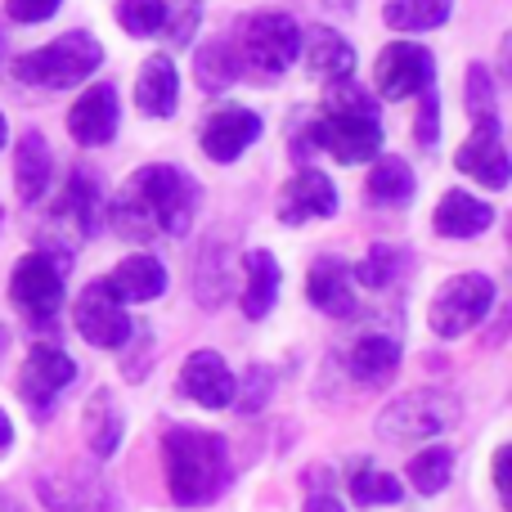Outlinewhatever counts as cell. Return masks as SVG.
<instances>
[{
	"label": "cell",
	"instance_id": "obj_5",
	"mask_svg": "<svg viewBox=\"0 0 512 512\" xmlns=\"http://www.w3.org/2000/svg\"><path fill=\"white\" fill-rule=\"evenodd\" d=\"M239 63L256 81H274L297 63L301 54V27L288 14H248L239 27Z\"/></svg>",
	"mask_w": 512,
	"mask_h": 512
},
{
	"label": "cell",
	"instance_id": "obj_46",
	"mask_svg": "<svg viewBox=\"0 0 512 512\" xmlns=\"http://www.w3.org/2000/svg\"><path fill=\"white\" fill-rule=\"evenodd\" d=\"M0 149H5V117H0Z\"/></svg>",
	"mask_w": 512,
	"mask_h": 512
},
{
	"label": "cell",
	"instance_id": "obj_43",
	"mask_svg": "<svg viewBox=\"0 0 512 512\" xmlns=\"http://www.w3.org/2000/svg\"><path fill=\"white\" fill-rule=\"evenodd\" d=\"M306 512H346V508L337 504L333 495H324V490H315V495L306 499Z\"/></svg>",
	"mask_w": 512,
	"mask_h": 512
},
{
	"label": "cell",
	"instance_id": "obj_21",
	"mask_svg": "<svg viewBox=\"0 0 512 512\" xmlns=\"http://www.w3.org/2000/svg\"><path fill=\"white\" fill-rule=\"evenodd\" d=\"M50 144H45L41 131H27L14 149V189L23 203H41L45 198V185H50Z\"/></svg>",
	"mask_w": 512,
	"mask_h": 512
},
{
	"label": "cell",
	"instance_id": "obj_11",
	"mask_svg": "<svg viewBox=\"0 0 512 512\" xmlns=\"http://www.w3.org/2000/svg\"><path fill=\"white\" fill-rule=\"evenodd\" d=\"M436 81V59L432 50L414 41H391L387 50L373 63V86L382 99H405V95H423Z\"/></svg>",
	"mask_w": 512,
	"mask_h": 512
},
{
	"label": "cell",
	"instance_id": "obj_1",
	"mask_svg": "<svg viewBox=\"0 0 512 512\" xmlns=\"http://www.w3.org/2000/svg\"><path fill=\"white\" fill-rule=\"evenodd\" d=\"M194 212H198L194 180H189L180 167L153 162V167H140L122 185V194H117L113 207H108V221H113L117 239L149 243L153 234H167V239L189 234Z\"/></svg>",
	"mask_w": 512,
	"mask_h": 512
},
{
	"label": "cell",
	"instance_id": "obj_35",
	"mask_svg": "<svg viewBox=\"0 0 512 512\" xmlns=\"http://www.w3.org/2000/svg\"><path fill=\"white\" fill-rule=\"evenodd\" d=\"M167 18H171L167 0H122V5H117V23L131 36L167 32Z\"/></svg>",
	"mask_w": 512,
	"mask_h": 512
},
{
	"label": "cell",
	"instance_id": "obj_39",
	"mask_svg": "<svg viewBox=\"0 0 512 512\" xmlns=\"http://www.w3.org/2000/svg\"><path fill=\"white\" fill-rule=\"evenodd\" d=\"M418 99H423V104H418V144H423V149H432V144H436V135H441V99H436V90L432 86H427L423 90V95H418Z\"/></svg>",
	"mask_w": 512,
	"mask_h": 512
},
{
	"label": "cell",
	"instance_id": "obj_36",
	"mask_svg": "<svg viewBox=\"0 0 512 512\" xmlns=\"http://www.w3.org/2000/svg\"><path fill=\"white\" fill-rule=\"evenodd\" d=\"M400 270H405V256L396 248H369L360 265H351L355 283H364V288H387V283H396Z\"/></svg>",
	"mask_w": 512,
	"mask_h": 512
},
{
	"label": "cell",
	"instance_id": "obj_27",
	"mask_svg": "<svg viewBox=\"0 0 512 512\" xmlns=\"http://www.w3.org/2000/svg\"><path fill=\"white\" fill-rule=\"evenodd\" d=\"M239 77H243L239 50H234V41H225V36L207 41L203 50L194 54V81L207 90V95H221V90H230Z\"/></svg>",
	"mask_w": 512,
	"mask_h": 512
},
{
	"label": "cell",
	"instance_id": "obj_7",
	"mask_svg": "<svg viewBox=\"0 0 512 512\" xmlns=\"http://www.w3.org/2000/svg\"><path fill=\"white\" fill-rule=\"evenodd\" d=\"M36 495H41L45 512H122L113 486L95 468H86V463H68L59 472H45L36 481Z\"/></svg>",
	"mask_w": 512,
	"mask_h": 512
},
{
	"label": "cell",
	"instance_id": "obj_37",
	"mask_svg": "<svg viewBox=\"0 0 512 512\" xmlns=\"http://www.w3.org/2000/svg\"><path fill=\"white\" fill-rule=\"evenodd\" d=\"M328 113H355V117H378V99L369 90L351 86V81H328V99H324Z\"/></svg>",
	"mask_w": 512,
	"mask_h": 512
},
{
	"label": "cell",
	"instance_id": "obj_13",
	"mask_svg": "<svg viewBox=\"0 0 512 512\" xmlns=\"http://www.w3.org/2000/svg\"><path fill=\"white\" fill-rule=\"evenodd\" d=\"M122 126V104H117V86H90L68 108V135L81 149H99L108 144Z\"/></svg>",
	"mask_w": 512,
	"mask_h": 512
},
{
	"label": "cell",
	"instance_id": "obj_40",
	"mask_svg": "<svg viewBox=\"0 0 512 512\" xmlns=\"http://www.w3.org/2000/svg\"><path fill=\"white\" fill-rule=\"evenodd\" d=\"M59 5H63V0H9L5 14L14 18V23H27V27H32V23H41V18H50Z\"/></svg>",
	"mask_w": 512,
	"mask_h": 512
},
{
	"label": "cell",
	"instance_id": "obj_45",
	"mask_svg": "<svg viewBox=\"0 0 512 512\" xmlns=\"http://www.w3.org/2000/svg\"><path fill=\"white\" fill-rule=\"evenodd\" d=\"M0 512H18L14 504H9V499H0Z\"/></svg>",
	"mask_w": 512,
	"mask_h": 512
},
{
	"label": "cell",
	"instance_id": "obj_17",
	"mask_svg": "<svg viewBox=\"0 0 512 512\" xmlns=\"http://www.w3.org/2000/svg\"><path fill=\"white\" fill-rule=\"evenodd\" d=\"M306 297L315 310L324 315H337V319H351L355 315V274L346 261L337 256H319L306 274Z\"/></svg>",
	"mask_w": 512,
	"mask_h": 512
},
{
	"label": "cell",
	"instance_id": "obj_20",
	"mask_svg": "<svg viewBox=\"0 0 512 512\" xmlns=\"http://www.w3.org/2000/svg\"><path fill=\"white\" fill-rule=\"evenodd\" d=\"M135 104L144 117H171L180 104V77L176 63L167 54H153L140 63V77H135Z\"/></svg>",
	"mask_w": 512,
	"mask_h": 512
},
{
	"label": "cell",
	"instance_id": "obj_14",
	"mask_svg": "<svg viewBox=\"0 0 512 512\" xmlns=\"http://www.w3.org/2000/svg\"><path fill=\"white\" fill-rule=\"evenodd\" d=\"M337 212V189L324 171L306 167L279 189V221L283 225H306V221H324Z\"/></svg>",
	"mask_w": 512,
	"mask_h": 512
},
{
	"label": "cell",
	"instance_id": "obj_8",
	"mask_svg": "<svg viewBox=\"0 0 512 512\" xmlns=\"http://www.w3.org/2000/svg\"><path fill=\"white\" fill-rule=\"evenodd\" d=\"M301 149H324L333 153L346 167H360V162L378 158L382 149V126L378 117H355V113H328L324 122H315L306 131V144Z\"/></svg>",
	"mask_w": 512,
	"mask_h": 512
},
{
	"label": "cell",
	"instance_id": "obj_38",
	"mask_svg": "<svg viewBox=\"0 0 512 512\" xmlns=\"http://www.w3.org/2000/svg\"><path fill=\"white\" fill-rule=\"evenodd\" d=\"M270 391H274V378H270V369H261V364H252L248 369V378H243V396H234V405H239V414H261L265 409V400H270Z\"/></svg>",
	"mask_w": 512,
	"mask_h": 512
},
{
	"label": "cell",
	"instance_id": "obj_32",
	"mask_svg": "<svg viewBox=\"0 0 512 512\" xmlns=\"http://www.w3.org/2000/svg\"><path fill=\"white\" fill-rule=\"evenodd\" d=\"M194 288H198L203 306H221V301L230 297V243H212V248L203 252Z\"/></svg>",
	"mask_w": 512,
	"mask_h": 512
},
{
	"label": "cell",
	"instance_id": "obj_33",
	"mask_svg": "<svg viewBox=\"0 0 512 512\" xmlns=\"http://www.w3.org/2000/svg\"><path fill=\"white\" fill-rule=\"evenodd\" d=\"M468 113L477 126L499 131V90H495V77H490L486 63H472L468 68Z\"/></svg>",
	"mask_w": 512,
	"mask_h": 512
},
{
	"label": "cell",
	"instance_id": "obj_6",
	"mask_svg": "<svg viewBox=\"0 0 512 512\" xmlns=\"http://www.w3.org/2000/svg\"><path fill=\"white\" fill-rule=\"evenodd\" d=\"M495 306V279L486 274H454V279L441 283V292L432 297V310H427V324H432L436 337H463L481 324Z\"/></svg>",
	"mask_w": 512,
	"mask_h": 512
},
{
	"label": "cell",
	"instance_id": "obj_28",
	"mask_svg": "<svg viewBox=\"0 0 512 512\" xmlns=\"http://www.w3.org/2000/svg\"><path fill=\"white\" fill-rule=\"evenodd\" d=\"M414 189H418V180L405 158H378L369 171L364 194H369L373 207H409L414 203Z\"/></svg>",
	"mask_w": 512,
	"mask_h": 512
},
{
	"label": "cell",
	"instance_id": "obj_44",
	"mask_svg": "<svg viewBox=\"0 0 512 512\" xmlns=\"http://www.w3.org/2000/svg\"><path fill=\"white\" fill-rule=\"evenodd\" d=\"M9 441H14V423H9V414L0 409V450H5Z\"/></svg>",
	"mask_w": 512,
	"mask_h": 512
},
{
	"label": "cell",
	"instance_id": "obj_19",
	"mask_svg": "<svg viewBox=\"0 0 512 512\" xmlns=\"http://www.w3.org/2000/svg\"><path fill=\"white\" fill-rule=\"evenodd\" d=\"M432 225H436V234H445V239H477V234H486L490 225H495V207H490L486 198H472V194H463V189H450V194H441V203H436Z\"/></svg>",
	"mask_w": 512,
	"mask_h": 512
},
{
	"label": "cell",
	"instance_id": "obj_15",
	"mask_svg": "<svg viewBox=\"0 0 512 512\" xmlns=\"http://www.w3.org/2000/svg\"><path fill=\"white\" fill-rule=\"evenodd\" d=\"M180 391L189 400H198L203 409H225L239 396V378L216 351H194L185 360V369H180Z\"/></svg>",
	"mask_w": 512,
	"mask_h": 512
},
{
	"label": "cell",
	"instance_id": "obj_26",
	"mask_svg": "<svg viewBox=\"0 0 512 512\" xmlns=\"http://www.w3.org/2000/svg\"><path fill=\"white\" fill-rule=\"evenodd\" d=\"M122 436H126L122 409L113 405V396H108V391H95V396H90V405H86V445H90V454H95L99 463L113 459L117 445H122Z\"/></svg>",
	"mask_w": 512,
	"mask_h": 512
},
{
	"label": "cell",
	"instance_id": "obj_30",
	"mask_svg": "<svg viewBox=\"0 0 512 512\" xmlns=\"http://www.w3.org/2000/svg\"><path fill=\"white\" fill-rule=\"evenodd\" d=\"M59 216H68V221L77 225L81 239L95 234V225H99V185H95V176L72 171L68 185H63V198H59Z\"/></svg>",
	"mask_w": 512,
	"mask_h": 512
},
{
	"label": "cell",
	"instance_id": "obj_4",
	"mask_svg": "<svg viewBox=\"0 0 512 512\" xmlns=\"http://www.w3.org/2000/svg\"><path fill=\"white\" fill-rule=\"evenodd\" d=\"M104 63V45L90 32H63L45 50H32L14 59V77L36 90H72Z\"/></svg>",
	"mask_w": 512,
	"mask_h": 512
},
{
	"label": "cell",
	"instance_id": "obj_23",
	"mask_svg": "<svg viewBox=\"0 0 512 512\" xmlns=\"http://www.w3.org/2000/svg\"><path fill=\"white\" fill-rule=\"evenodd\" d=\"M400 369V342L391 333H364L351 351V373L364 387H382Z\"/></svg>",
	"mask_w": 512,
	"mask_h": 512
},
{
	"label": "cell",
	"instance_id": "obj_18",
	"mask_svg": "<svg viewBox=\"0 0 512 512\" xmlns=\"http://www.w3.org/2000/svg\"><path fill=\"white\" fill-rule=\"evenodd\" d=\"M454 167H459L463 176H472L477 185H486V189H504L508 176H512L504 135H499V131H486V126H477V135H472V140L463 144L459 153H454Z\"/></svg>",
	"mask_w": 512,
	"mask_h": 512
},
{
	"label": "cell",
	"instance_id": "obj_2",
	"mask_svg": "<svg viewBox=\"0 0 512 512\" xmlns=\"http://www.w3.org/2000/svg\"><path fill=\"white\" fill-rule=\"evenodd\" d=\"M162 468H167L171 499L180 508H207L230 490L234 459L230 441L203 427H171L162 436Z\"/></svg>",
	"mask_w": 512,
	"mask_h": 512
},
{
	"label": "cell",
	"instance_id": "obj_29",
	"mask_svg": "<svg viewBox=\"0 0 512 512\" xmlns=\"http://www.w3.org/2000/svg\"><path fill=\"white\" fill-rule=\"evenodd\" d=\"M454 0H387L382 5V23L391 32H432L450 18Z\"/></svg>",
	"mask_w": 512,
	"mask_h": 512
},
{
	"label": "cell",
	"instance_id": "obj_12",
	"mask_svg": "<svg viewBox=\"0 0 512 512\" xmlns=\"http://www.w3.org/2000/svg\"><path fill=\"white\" fill-rule=\"evenodd\" d=\"M72 378H77V364L59 346H32L18 369V396L36 409V418H45V409L72 387Z\"/></svg>",
	"mask_w": 512,
	"mask_h": 512
},
{
	"label": "cell",
	"instance_id": "obj_31",
	"mask_svg": "<svg viewBox=\"0 0 512 512\" xmlns=\"http://www.w3.org/2000/svg\"><path fill=\"white\" fill-rule=\"evenodd\" d=\"M454 459H459V454H454L450 445H427V450H418L405 468L409 486H414L418 495H441L454 477Z\"/></svg>",
	"mask_w": 512,
	"mask_h": 512
},
{
	"label": "cell",
	"instance_id": "obj_10",
	"mask_svg": "<svg viewBox=\"0 0 512 512\" xmlns=\"http://www.w3.org/2000/svg\"><path fill=\"white\" fill-rule=\"evenodd\" d=\"M77 333L90 346H99V351H122L131 342L135 328H131V315H126V301L104 279H95L77 297Z\"/></svg>",
	"mask_w": 512,
	"mask_h": 512
},
{
	"label": "cell",
	"instance_id": "obj_42",
	"mask_svg": "<svg viewBox=\"0 0 512 512\" xmlns=\"http://www.w3.org/2000/svg\"><path fill=\"white\" fill-rule=\"evenodd\" d=\"M495 490H499V499H508V445H504V450H499L495 454Z\"/></svg>",
	"mask_w": 512,
	"mask_h": 512
},
{
	"label": "cell",
	"instance_id": "obj_16",
	"mask_svg": "<svg viewBox=\"0 0 512 512\" xmlns=\"http://www.w3.org/2000/svg\"><path fill=\"white\" fill-rule=\"evenodd\" d=\"M261 140V117L252 108H225L212 113L203 126V153L212 162H234Z\"/></svg>",
	"mask_w": 512,
	"mask_h": 512
},
{
	"label": "cell",
	"instance_id": "obj_24",
	"mask_svg": "<svg viewBox=\"0 0 512 512\" xmlns=\"http://www.w3.org/2000/svg\"><path fill=\"white\" fill-rule=\"evenodd\" d=\"M243 274H248V283H243V315L265 319L274 310V301H279V261H274V252L256 248L243 256Z\"/></svg>",
	"mask_w": 512,
	"mask_h": 512
},
{
	"label": "cell",
	"instance_id": "obj_25",
	"mask_svg": "<svg viewBox=\"0 0 512 512\" xmlns=\"http://www.w3.org/2000/svg\"><path fill=\"white\" fill-rule=\"evenodd\" d=\"M104 283L122 301H153L167 292V270H162L158 256H126Z\"/></svg>",
	"mask_w": 512,
	"mask_h": 512
},
{
	"label": "cell",
	"instance_id": "obj_34",
	"mask_svg": "<svg viewBox=\"0 0 512 512\" xmlns=\"http://www.w3.org/2000/svg\"><path fill=\"white\" fill-rule=\"evenodd\" d=\"M351 499L360 508H382V504H400L405 499V486H400L391 472H378V468H360L351 477Z\"/></svg>",
	"mask_w": 512,
	"mask_h": 512
},
{
	"label": "cell",
	"instance_id": "obj_9",
	"mask_svg": "<svg viewBox=\"0 0 512 512\" xmlns=\"http://www.w3.org/2000/svg\"><path fill=\"white\" fill-rule=\"evenodd\" d=\"M9 297L23 310L27 319H50L63 306V265L50 261L45 252H27L18 256L14 274H9Z\"/></svg>",
	"mask_w": 512,
	"mask_h": 512
},
{
	"label": "cell",
	"instance_id": "obj_3",
	"mask_svg": "<svg viewBox=\"0 0 512 512\" xmlns=\"http://www.w3.org/2000/svg\"><path fill=\"white\" fill-rule=\"evenodd\" d=\"M463 405L454 391L441 387H414L405 396H396L387 409L378 414V436L387 445H423L445 436L454 423H459Z\"/></svg>",
	"mask_w": 512,
	"mask_h": 512
},
{
	"label": "cell",
	"instance_id": "obj_22",
	"mask_svg": "<svg viewBox=\"0 0 512 512\" xmlns=\"http://www.w3.org/2000/svg\"><path fill=\"white\" fill-rule=\"evenodd\" d=\"M301 45H306V68L310 77L319 81H342L355 72V50L346 36H337L333 27H315L310 36H301Z\"/></svg>",
	"mask_w": 512,
	"mask_h": 512
},
{
	"label": "cell",
	"instance_id": "obj_41",
	"mask_svg": "<svg viewBox=\"0 0 512 512\" xmlns=\"http://www.w3.org/2000/svg\"><path fill=\"white\" fill-rule=\"evenodd\" d=\"M167 27H171V41H189V36H194V27H198V9L194 5L180 9L176 23H167Z\"/></svg>",
	"mask_w": 512,
	"mask_h": 512
}]
</instances>
